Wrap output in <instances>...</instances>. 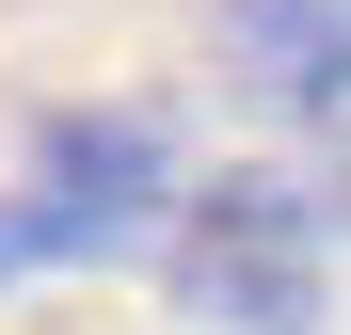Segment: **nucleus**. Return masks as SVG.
Instances as JSON below:
<instances>
[{
	"instance_id": "f257e3e1",
	"label": "nucleus",
	"mask_w": 351,
	"mask_h": 335,
	"mask_svg": "<svg viewBox=\"0 0 351 335\" xmlns=\"http://www.w3.org/2000/svg\"><path fill=\"white\" fill-rule=\"evenodd\" d=\"M160 288L192 303L208 335H319L335 319V223L304 176H208L160 208Z\"/></svg>"
},
{
	"instance_id": "7ed1b4c3",
	"label": "nucleus",
	"mask_w": 351,
	"mask_h": 335,
	"mask_svg": "<svg viewBox=\"0 0 351 335\" xmlns=\"http://www.w3.org/2000/svg\"><path fill=\"white\" fill-rule=\"evenodd\" d=\"M208 48H223V80L256 112H287V128L351 112V0H223Z\"/></svg>"
},
{
	"instance_id": "f03ea898",
	"label": "nucleus",
	"mask_w": 351,
	"mask_h": 335,
	"mask_svg": "<svg viewBox=\"0 0 351 335\" xmlns=\"http://www.w3.org/2000/svg\"><path fill=\"white\" fill-rule=\"evenodd\" d=\"M176 208V176H160V128L144 112H64V128L32 144V176L0 192V288L16 271H64V256H128L144 223Z\"/></svg>"
}]
</instances>
